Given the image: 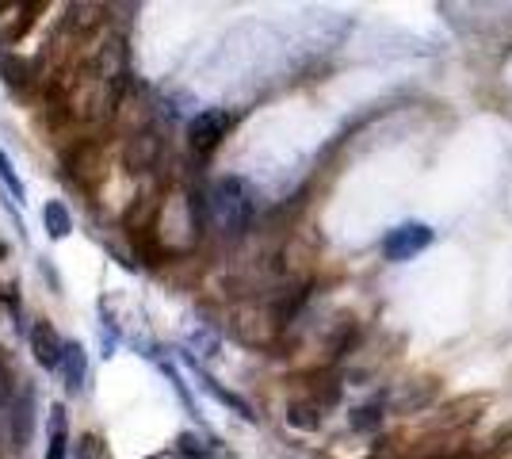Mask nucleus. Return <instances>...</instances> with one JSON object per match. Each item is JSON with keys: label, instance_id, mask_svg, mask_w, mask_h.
<instances>
[{"label": "nucleus", "instance_id": "obj_1", "mask_svg": "<svg viewBox=\"0 0 512 459\" xmlns=\"http://www.w3.org/2000/svg\"><path fill=\"white\" fill-rule=\"evenodd\" d=\"M203 207H207V219H211L214 230H222L230 238H241L249 230V222H253L256 199L253 188L241 176H218L214 188L207 192V199H203Z\"/></svg>", "mask_w": 512, "mask_h": 459}, {"label": "nucleus", "instance_id": "obj_2", "mask_svg": "<svg viewBox=\"0 0 512 459\" xmlns=\"http://www.w3.org/2000/svg\"><path fill=\"white\" fill-rule=\"evenodd\" d=\"M432 238H436V230L428 222H402L383 238V257L390 264H406L413 257H421L432 245Z\"/></svg>", "mask_w": 512, "mask_h": 459}, {"label": "nucleus", "instance_id": "obj_3", "mask_svg": "<svg viewBox=\"0 0 512 459\" xmlns=\"http://www.w3.org/2000/svg\"><path fill=\"white\" fill-rule=\"evenodd\" d=\"M234 127V115L226 108H203L192 115V123H188V146L195 153H214L222 146V138L230 134Z\"/></svg>", "mask_w": 512, "mask_h": 459}, {"label": "nucleus", "instance_id": "obj_4", "mask_svg": "<svg viewBox=\"0 0 512 459\" xmlns=\"http://www.w3.org/2000/svg\"><path fill=\"white\" fill-rule=\"evenodd\" d=\"M27 341H31L35 364L46 368V372H54V368H58V356H62V337H58V329L39 318V322L31 326V333H27Z\"/></svg>", "mask_w": 512, "mask_h": 459}, {"label": "nucleus", "instance_id": "obj_5", "mask_svg": "<svg viewBox=\"0 0 512 459\" xmlns=\"http://www.w3.org/2000/svg\"><path fill=\"white\" fill-rule=\"evenodd\" d=\"M58 372L65 379V391L77 394L85 387V375H88V352L77 345V341H65L62 356H58Z\"/></svg>", "mask_w": 512, "mask_h": 459}, {"label": "nucleus", "instance_id": "obj_6", "mask_svg": "<svg viewBox=\"0 0 512 459\" xmlns=\"http://www.w3.org/2000/svg\"><path fill=\"white\" fill-rule=\"evenodd\" d=\"M157 153H161V138L153 131H138L127 142V161H130V169H138V173H142V169H153Z\"/></svg>", "mask_w": 512, "mask_h": 459}, {"label": "nucleus", "instance_id": "obj_7", "mask_svg": "<svg viewBox=\"0 0 512 459\" xmlns=\"http://www.w3.org/2000/svg\"><path fill=\"white\" fill-rule=\"evenodd\" d=\"M43 230L50 241H62L73 234V215H69V207H65L62 199H50L43 207Z\"/></svg>", "mask_w": 512, "mask_h": 459}, {"label": "nucleus", "instance_id": "obj_8", "mask_svg": "<svg viewBox=\"0 0 512 459\" xmlns=\"http://www.w3.org/2000/svg\"><path fill=\"white\" fill-rule=\"evenodd\" d=\"M69 452V429H65V410H50V433H46V459H65Z\"/></svg>", "mask_w": 512, "mask_h": 459}, {"label": "nucleus", "instance_id": "obj_9", "mask_svg": "<svg viewBox=\"0 0 512 459\" xmlns=\"http://www.w3.org/2000/svg\"><path fill=\"white\" fill-rule=\"evenodd\" d=\"M195 375H199V383H203V387H207V391H211L214 398H218V402H222V406H230V410H234L237 417H245V421H256L253 406H249V402H245V398H237L234 391H226V387H218V383H214L211 375H203V372H195Z\"/></svg>", "mask_w": 512, "mask_h": 459}, {"label": "nucleus", "instance_id": "obj_10", "mask_svg": "<svg viewBox=\"0 0 512 459\" xmlns=\"http://www.w3.org/2000/svg\"><path fill=\"white\" fill-rule=\"evenodd\" d=\"M176 456H184V459H211L214 448H207V440L195 437V433H180V437H176Z\"/></svg>", "mask_w": 512, "mask_h": 459}, {"label": "nucleus", "instance_id": "obj_11", "mask_svg": "<svg viewBox=\"0 0 512 459\" xmlns=\"http://www.w3.org/2000/svg\"><path fill=\"white\" fill-rule=\"evenodd\" d=\"M291 425H299V429H318L321 425V406L318 402H295L291 406V414H287Z\"/></svg>", "mask_w": 512, "mask_h": 459}, {"label": "nucleus", "instance_id": "obj_12", "mask_svg": "<svg viewBox=\"0 0 512 459\" xmlns=\"http://www.w3.org/2000/svg\"><path fill=\"white\" fill-rule=\"evenodd\" d=\"M0 184L12 192L16 203H23V196H27V192H23V180H20V173H16V165H12V157L4 150H0Z\"/></svg>", "mask_w": 512, "mask_h": 459}, {"label": "nucleus", "instance_id": "obj_13", "mask_svg": "<svg viewBox=\"0 0 512 459\" xmlns=\"http://www.w3.org/2000/svg\"><path fill=\"white\" fill-rule=\"evenodd\" d=\"M379 425H383V406H379V402H367V406H360V410L352 414V429H356V433L379 429Z\"/></svg>", "mask_w": 512, "mask_h": 459}, {"label": "nucleus", "instance_id": "obj_14", "mask_svg": "<svg viewBox=\"0 0 512 459\" xmlns=\"http://www.w3.org/2000/svg\"><path fill=\"white\" fill-rule=\"evenodd\" d=\"M77 456H81V459H111V448H107L104 437L85 433V437H81V448H77Z\"/></svg>", "mask_w": 512, "mask_h": 459}, {"label": "nucleus", "instance_id": "obj_15", "mask_svg": "<svg viewBox=\"0 0 512 459\" xmlns=\"http://www.w3.org/2000/svg\"><path fill=\"white\" fill-rule=\"evenodd\" d=\"M8 402V383H4V372H0V406Z\"/></svg>", "mask_w": 512, "mask_h": 459}, {"label": "nucleus", "instance_id": "obj_16", "mask_svg": "<svg viewBox=\"0 0 512 459\" xmlns=\"http://www.w3.org/2000/svg\"><path fill=\"white\" fill-rule=\"evenodd\" d=\"M146 459H176V452H157V456H146Z\"/></svg>", "mask_w": 512, "mask_h": 459}, {"label": "nucleus", "instance_id": "obj_17", "mask_svg": "<svg viewBox=\"0 0 512 459\" xmlns=\"http://www.w3.org/2000/svg\"><path fill=\"white\" fill-rule=\"evenodd\" d=\"M0 257H4V241H0Z\"/></svg>", "mask_w": 512, "mask_h": 459}]
</instances>
